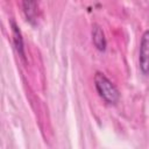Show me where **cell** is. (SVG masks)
Segmentation results:
<instances>
[{
    "mask_svg": "<svg viewBox=\"0 0 149 149\" xmlns=\"http://www.w3.org/2000/svg\"><path fill=\"white\" fill-rule=\"evenodd\" d=\"M94 86L98 92V94L101 97V99L109 104L115 105L120 99V93L116 86L101 72H95L94 74Z\"/></svg>",
    "mask_w": 149,
    "mask_h": 149,
    "instance_id": "cell-1",
    "label": "cell"
},
{
    "mask_svg": "<svg viewBox=\"0 0 149 149\" xmlns=\"http://www.w3.org/2000/svg\"><path fill=\"white\" fill-rule=\"evenodd\" d=\"M139 66L143 74H149V30H146L141 38L139 51Z\"/></svg>",
    "mask_w": 149,
    "mask_h": 149,
    "instance_id": "cell-2",
    "label": "cell"
},
{
    "mask_svg": "<svg viewBox=\"0 0 149 149\" xmlns=\"http://www.w3.org/2000/svg\"><path fill=\"white\" fill-rule=\"evenodd\" d=\"M22 9L27 21L34 24L38 14V0H22Z\"/></svg>",
    "mask_w": 149,
    "mask_h": 149,
    "instance_id": "cell-3",
    "label": "cell"
},
{
    "mask_svg": "<svg viewBox=\"0 0 149 149\" xmlns=\"http://www.w3.org/2000/svg\"><path fill=\"white\" fill-rule=\"evenodd\" d=\"M10 28H12V36H13V43L14 47L19 54V56L24 61L26 59V55H24V45H23V38L21 35V31L17 27V24L15 23V21L12 19L10 20Z\"/></svg>",
    "mask_w": 149,
    "mask_h": 149,
    "instance_id": "cell-4",
    "label": "cell"
},
{
    "mask_svg": "<svg viewBox=\"0 0 149 149\" xmlns=\"http://www.w3.org/2000/svg\"><path fill=\"white\" fill-rule=\"evenodd\" d=\"M92 42L99 51H105L106 50V45H107L106 37H105V34H104L102 29L98 24H94L92 27Z\"/></svg>",
    "mask_w": 149,
    "mask_h": 149,
    "instance_id": "cell-5",
    "label": "cell"
}]
</instances>
